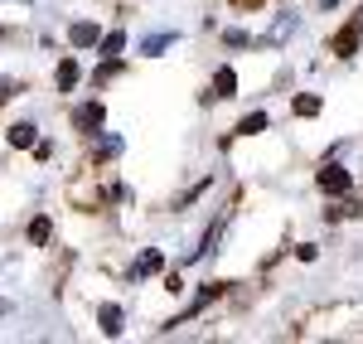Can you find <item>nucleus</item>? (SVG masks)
<instances>
[{
	"mask_svg": "<svg viewBox=\"0 0 363 344\" xmlns=\"http://www.w3.org/2000/svg\"><path fill=\"white\" fill-rule=\"evenodd\" d=\"M320 189L325 194H349V170L344 165H325L320 170Z\"/></svg>",
	"mask_w": 363,
	"mask_h": 344,
	"instance_id": "f257e3e1",
	"label": "nucleus"
},
{
	"mask_svg": "<svg viewBox=\"0 0 363 344\" xmlns=\"http://www.w3.org/2000/svg\"><path fill=\"white\" fill-rule=\"evenodd\" d=\"M68 39H73L78 49H87V44H102V34H97V25H87V20H78V25L68 29Z\"/></svg>",
	"mask_w": 363,
	"mask_h": 344,
	"instance_id": "f03ea898",
	"label": "nucleus"
},
{
	"mask_svg": "<svg viewBox=\"0 0 363 344\" xmlns=\"http://www.w3.org/2000/svg\"><path fill=\"white\" fill-rule=\"evenodd\" d=\"M5 136H10V145H20V150H25V145H34V141H39V131H34L29 121H15V126H10Z\"/></svg>",
	"mask_w": 363,
	"mask_h": 344,
	"instance_id": "7ed1b4c3",
	"label": "nucleus"
},
{
	"mask_svg": "<svg viewBox=\"0 0 363 344\" xmlns=\"http://www.w3.org/2000/svg\"><path fill=\"white\" fill-rule=\"evenodd\" d=\"M233 92H238V73L233 68H218L213 73V97H233Z\"/></svg>",
	"mask_w": 363,
	"mask_h": 344,
	"instance_id": "20e7f679",
	"label": "nucleus"
},
{
	"mask_svg": "<svg viewBox=\"0 0 363 344\" xmlns=\"http://www.w3.org/2000/svg\"><path fill=\"white\" fill-rule=\"evenodd\" d=\"M174 39H179L174 29H169V34H150V39L140 44V54H150V58H155V54H165V49H169V44H174Z\"/></svg>",
	"mask_w": 363,
	"mask_h": 344,
	"instance_id": "39448f33",
	"label": "nucleus"
},
{
	"mask_svg": "<svg viewBox=\"0 0 363 344\" xmlns=\"http://www.w3.org/2000/svg\"><path fill=\"white\" fill-rule=\"evenodd\" d=\"M78 78H83V73H78V63H73V58H63V63H58V87H63V92H73Z\"/></svg>",
	"mask_w": 363,
	"mask_h": 344,
	"instance_id": "423d86ee",
	"label": "nucleus"
},
{
	"mask_svg": "<svg viewBox=\"0 0 363 344\" xmlns=\"http://www.w3.org/2000/svg\"><path fill=\"white\" fill-rule=\"evenodd\" d=\"M73 121H78L83 131H92V126H102V107H97V102H92V107H78V112H73Z\"/></svg>",
	"mask_w": 363,
	"mask_h": 344,
	"instance_id": "0eeeda50",
	"label": "nucleus"
},
{
	"mask_svg": "<svg viewBox=\"0 0 363 344\" xmlns=\"http://www.w3.org/2000/svg\"><path fill=\"white\" fill-rule=\"evenodd\" d=\"M102 330L107 335H121V306H102Z\"/></svg>",
	"mask_w": 363,
	"mask_h": 344,
	"instance_id": "6e6552de",
	"label": "nucleus"
},
{
	"mask_svg": "<svg viewBox=\"0 0 363 344\" xmlns=\"http://www.w3.org/2000/svg\"><path fill=\"white\" fill-rule=\"evenodd\" d=\"M155 267H160V253H140V262L131 267V277H150Z\"/></svg>",
	"mask_w": 363,
	"mask_h": 344,
	"instance_id": "1a4fd4ad",
	"label": "nucleus"
},
{
	"mask_svg": "<svg viewBox=\"0 0 363 344\" xmlns=\"http://www.w3.org/2000/svg\"><path fill=\"white\" fill-rule=\"evenodd\" d=\"M354 44H359V25H354V29H344V34H339V39H335V49H339V54H344V58L354 54Z\"/></svg>",
	"mask_w": 363,
	"mask_h": 344,
	"instance_id": "9d476101",
	"label": "nucleus"
},
{
	"mask_svg": "<svg viewBox=\"0 0 363 344\" xmlns=\"http://www.w3.org/2000/svg\"><path fill=\"white\" fill-rule=\"evenodd\" d=\"M121 49H126V34H102V54L107 58H116Z\"/></svg>",
	"mask_w": 363,
	"mask_h": 344,
	"instance_id": "9b49d317",
	"label": "nucleus"
},
{
	"mask_svg": "<svg viewBox=\"0 0 363 344\" xmlns=\"http://www.w3.org/2000/svg\"><path fill=\"white\" fill-rule=\"evenodd\" d=\"M315 112H320V97H315V92L296 97V116H315Z\"/></svg>",
	"mask_w": 363,
	"mask_h": 344,
	"instance_id": "f8f14e48",
	"label": "nucleus"
},
{
	"mask_svg": "<svg viewBox=\"0 0 363 344\" xmlns=\"http://www.w3.org/2000/svg\"><path fill=\"white\" fill-rule=\"evenodd\" d=\"M116 150H121V136H102V141H97V160H107Z\"/></svg>",
	"mask_w": 363,
	"mask_h": 344,
	"instance_id": "ddd939ff",
	"label": "nucleus"
},
{
	"mask_svg": "<svg viewBox=\"0 0 363 344\" xmlns=\"http://www.w3.org/2000/svg\"><path fill=\"white\" fill-rule=\"evenodd\" d=\"M262 126H267V116H262V112H252L247 121H242V126H238V131H242V136H257V131H262Z\"/></svg>",
	"mask_w": 363,
	"mask_h": 344,
	"instance_id": "4468645a",
	"label": "nucleus"
},
{
	"mask_svg": "<svg viewBox=\"0 0 363 344\" xmlns=\"http://www.w3.org/2000/svg\"><path fill=\"white\" fill-rule=\"evenodd\" d=\"M29 238H34V243H49V218H34V223H29Z\"/></svg>",
	"mask_w": 363,
	"mask_h": 344,
	"instance_id": "2eb2a0df",
	"label": "nucleus"
},
{
	"mask_svg": "<svg viewBox=\"0 0 363 344\" xmlns=\"http://www.w3.org/2000/svg\"><path fill=\"white\" fill-rule=\"evenodd\" d=\"M286 34H296V20H291V15H286V20H277V29H272L267 39H286Z\"/></svg>",
	"mask_w": 363,
	"mask_h": 344,
	"instance_id": "dca6fc26",
	"label": "nucleus"
},
{
	"mask_svg": "<svg viewBox=\"0 0 363 344\" xmlns=\"http://www.w3.org/2000/svg\"><path fill=\"white\" fill-rule=\"evenodd\" d=\"M10 87H15V83H10V78H0V102L10 97Z\"/></svg>",
	"mask_w": 363,
	"mask_h": 344,
	"instance_id": "f3484780",
	"label": "nucleus"
},
{
	"mask_svg": "<svg viewBox=\"0 0 363 344\" xmlns=\"http://www.w3.org/2000/svg\"><path fill=\"white\" fill-rule=\"evenodd\" d=\"M0 316H10V301H0Z\"/></svg>",
	"mask_w": 363,
	"mask_h": 344,
	"instance_id": "a211bd4d",
	"label": "nucleus"
},
{
	"mask_svg": "<svg viewBox=\"0 0 363 344\" xmlns=\"http://www.w3.org/2000/svg\"><path fill=\"white\" fill-rule=\"evenodd\" d=\"M320 5H325V10H330V5H339V0H320Z\"/></svg>",
	"mask_w": 363,
	"mask_h": 344,
	"instance_id": "6ab92c4d",
	"label": "nucleus"
},
{
	"mask_svg": "<svg viewBox=\"0 0 363 344\" xmlns=\"http://www.w3.org/2000/svg\"><path fill=\"white\" fill-rule=\"evenodd\" d=\"M354 25H359V29H363V10H359V20H354Z\"/></svg>",
	"mask_w": 363,
	"mask_h": 344,
	"instance_id": "aec40b11",
	"label": "nucleus"
}]
</instances>
